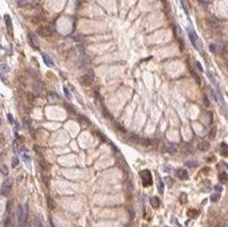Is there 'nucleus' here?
Segmentation results:
<instances>
[{
  "instance_id": "obj_1",
  "label": "nucleus",
  "mask_w": 228,
  "mask_h": 227,
  "mask_svg": "<svg viewBox=\"0 0 228 227\" xmlns=\"http://www.w3.org/2000/svg\"><path fill=\"white\" fill-rule=\"evenodd\" d=\"M17 218L20 225H23L27 222L28 219V206L27 205H19L17 209Z\"/></svg>"
},
{
  "instance_id": "obj_2",
  "label": "nucleus",
  "mask_w": 228,
  "mask_h": 227,
  "mask_svg": "<svg viewBox=\"0 0 228 227\" xmlns=\"http://www.w3.org/2000/svg\"><path fill=\"white\" fill-rule=\"evenodd\" d=\"M187 31H188V35H189V39H190V41H191V43H192V45H193L196 49H200L201 48V43H200V41H199V39H198V36H197V34H196V32L194 31L193 29H191V28H188L187 29Z\"/></svg>"
},
{
  "instance_id": "obj_3",
  "label": "nucleus",
  "mask_w": 228,
  "mask_h": 227,
  "mask_svg": "<svg viewBox=\"0 0 228 227\" xmlns=\"http://www.w3.org/2000/svg\"><path fill=\"white\" fill-rule=\"evenodd\" d=\"M140 176H141V179H142V182H143V186L144 187L151 186V183H153V177H151V173L149 172L148 170L142 171L140 173Z\"/></svg>"
},
{
  "instance_id": "obj_4",
  "label": "nucleus",
  "mask_w": 228,
  "mask_h": 227,
  "mask_svg": "<svg viewBox=\"0 0 228 227\" xmlns=\"http://www.w3.org/2000/svg\"><path fill=\"white\" fill-rule=\"evenodd\" d=\"M12 186H13V179L12 178H7L2 183V187L0 189V194L3 196H7L10 191L12 189Z\"/></svg>"
},
{
  "instance_id": "obj_5",
  "label": "nucleus",
  "mask_w": 228,
  "mask_h": 227,
  "mask_svg": "<svg viewBox=\"0 0 228 227\" xmlns=\"http://www.w3.org/2000/svg\"><path fill=\"white\" fill-rule=\"evenodd\" d=\"M37 33L42 36H48L52 33V30L49 26H41L37 28Z\"/></svg>"
},
{
  "instance_id": "obj_6",
  "label": "nucleus",
  "mask_w": 228,
  "mask_h": 227,
  "mask_svg": "<svg viewBox=\"0 0 228 227\" xmlns=\"http://www.w3.org/2000/svg\"><path fill=\"white\" fill-rule=\"evenodd\" d=\"M79 82L81 83L82 85H84V86H88V85H91L92 84V82H93V77L91 76V75H83L81 78L79 79Z\"/></svg>"
},
{
  "instance_id": "obj_7",
  "label": "nucleus",
  "mask_w": 228,
  "mask_h": 227,
  "mask_svg": "<svg viewBox=\"0 0 228 227\" xmlns=\"http://www.w3.org/2000/svg\"><path fill=\"white\" fill-rule=\"evenodd\" d=\"M4 21H5V25H7L8 32L12 35V34H13V26H12V18H11V16L9 14L4 15Z\"/></svg>"
},
{
  "instance_id": "obj_8",
  "label": "nucleus",
  "mask_w": 228,
  "mask_h": 227,
  "mask_svg": "<svg viewBox=\"0 0 228 227\" xmlns=\"http://www.w3.org/2000/svg\"><path fill=\"white\" fill-rule=\"evenodd\" d=\"M42 58H43L44 63L47 65L48 67H53V66H55V63H53L52 59L48 55H46V53H42Z\"/></svg>"
},
{
  "instance_id": "obj_9",
  "label": "nucleus",
  "mask_w": 228,
  "mask_h": 227,
  "mask_svg": "<svg viewBox=\"0 0 228 227\" xmlns=\"http://www.w3.org/2000/svg\"><path fill=\"white\" fill-rule=\"evenodd\" d=\"M29 42H30V45H31L32 47H34V48H37L39 47V41H37V39H36V36L33 34V33H31L30 32L29 33Z\"/></svg>"
},
{
  "instance_id": "obj_10",
  "label": "nucleus",
  "mask_w": 228,
  "mask_h": 227,
  "mask_svg": "<svg viewBox=\"0 0 228 227\" xmlns=\"http://www.w3.org/2000/svg\"><path fill=\"white\" fill-rule=\"evenodd\" d=\"M197 147H198V149H199V150H201V152H207L209 149V147H210V144H209V142H207V141H202V142L198 143Z\"/></svg>"
},
{
  "instance_id": "obj_11",
  "label": "nucleus",
  "mask_w": 228,
  "mask_h": 227,
  "mask_svg": "<svg viewBox=\"0 0 228 227\" xmlns=\"http://www.w3.org/2000/svg\"><path fill=\"white\" fill-rule=\"evenodd\" d=\"M177 175H178V177L180 178V179H182V180H184V179H188V178H189L188 172L185 171L184 169H179V170L177 171Z\"/></svg>"
},
{
  "instance_id": "obj_12",
  "label": "nucleus",
  "mask_w": 228,
  "mask_h": 227,
  "mask_svg": "<svg viewBox=\"0 0 228 227\" xmlns=\"http://www.w3.org/2000/svg\"><path fill=\"white\" fill-rule=\"evenodd\" d=\"M150 205H151L153 208H155V209L159 208L160 205H161V200H160V198L157 197V196H154V197H151V198H150Z\"/></svg>"
},
{
  "instance_id": "obj_13",
  "label": "nucleus",
  "mask_w": 228,
  "mask_h": 227,
  "mask_svg": "<svg viewBox=\"0 0 228 227\" xmlns=\"http://www.w3.org/2000/svg\"><path fill=\"white\" fill-rule=\"evenodd\" d=\"M127 140L129 142H131V143H140V144H141V140L142 139H140V136H137L136 134L131 133V134H129L127 136Z\"/></svg>"
},
{
  "instance_id": "obj_14",
  "label": "nucleus",
  "mask_w": 228,
  "mask_h": 227,
  "mask_svg": "<svg viewBox=\"0 0 228 227\" xmlns=\"http://www.w3.org/2000/svg\"><path fill=\"white\" fill-rule=\"evenodd\" d=\"M199 216V211L196 210V209H190V210L188 211V217L190 219H195Z\"/></svg>"
},
{
  "instance_id": "obj_15",
  "label": "nucleus",
  "mask_w": 228,
  "mask_h": 227,
  "mask_svg": "<svg viewBox=\"0 0 228 227\" xmlns=\"http://www.w3.org/2000/svg\"><path fill=\"white\" fill-rule=\"evenodd\" d=\"M220 147H221V154L223 156H228V145L226 143H221Z\"/></svg>"
},
{
  "instance_id": "obj_16",
  "label": "nucleus",
  "mask_w": 228,
  "mask_h": 227,
  "mask_svg": "<svg viewBox=\"0 0 228 227\" xmlns=\"http://www.w3.org/2000/svg\"><path fill=\"white\" fill-rule=\"evenodd\" d=\"M158 191L160 194H163L164 192V182L160 177H158Z\"/></svg>"
},
{
  "instance_id": "obj_17",
  "label": "nucleus",
  "mask_w": 228,
  "mask_h": 227,
  "mask_svg": "<svg viewBox=\"0 0 228 227\" xmlns=\"http://www.w3.org/2000/svg\"><path fill=\"white\" fill-rule=\"evenodd\" d=\"M219 179H220V181H221L222 183L227 182V181H228V174H227V173H225V172L221 173L220 176H219Z\"/></svg>"
},
{
  "instance_id": "obj_18",
  "label": "nucleus",
  "mask_w": 228,
  "mask_h": 227,
  "mask_svg": "<svg viewBox=\"0 0 228 227\" xmlns=\"http://www.w3.org/2000/svg\"><path fill=\"white\" fill-rule=\"evenodd\" d=\"M185 166H188V168H197V165H198V162H197L196 160H191V161H187V162L184 163Z\"/></svg>"
},
{
  "instance_id": "obj_19",
  "label": "nucleus",
  "mask_w": 228,
  "mask_h": 227,
  "mask_svg": "<svg viewBox=\"0 0 228 227\" xmlns=\"http://www.w3.org/2000/svg\"><path fill=\"white\" fill-rule=\"evenodd\" d=\"M175 150H176V147L174 146L173 144H171V143H169V144H166V145H165V152L173 154Z\"/></svg>"
},
{
  "instance_id": "obj_20",
  "label": "nucleus",
  "mask_w": 228,
  "mask_h": 227,
  "mask_svg": "<svg viewBox=\"0 0 228 227\" xmlns=\"http://www.w3.org/2000/svg\"><path fill=\"white\" fill-rule=\"evenodd\" d=\"M220 197H221V192H217V193H214V194H212L211 196H210V200L215 203V201H218L220 199Z\"/></svg>"
},
{
  "instance_id": "obj_21",
  "label": "nucleus",
  "mask_w": 228,
  "mask_h": 227,
  "mask_svg": "<svg viewBox=\"0 0 228 227\" xmlns=\"http://www.w3.org/2000/svg\"><path fill=\"white\" fill-rule=\"evenodd\" d=\"M47 206L49 209H51V210L55 208V201H53V199L51 197H49V196L47 197Z\"/></svg>"
},
{
  "instance_id": "obj_22",
  "label": "nucleus",
  "mask_w": 228,
  "mask_h": 227,
  "mask_svg": "<svg viewBox=\"0 0 228 227\" xmlns=\"http://www.w3.org/2000/svg\"><path fill=\"white\" fill-rule=\"evenodd\" d=\"M208 78L210 79V81H211V82H212V84H213V85H215V86H217V87L219 89V85H218V82H217V80H215V78H214V77H213V75H212L211 73H208Z\"/></svg>"
},
{
  "instance_id": "obj_23",
  "label": "nucleus",
  "mask_w": 228,
  "mask_h": 227,
  "mask_svg": "<svg viewBox=\"0 0 228 227\" xmlns=\"http://www.w3.org/2000/svg\"><path fill=\"white\" fill-rule=\"evenodd\" d=\"M48 98H49V100H51V101H58V99H59V96L57 94H55V93H49L48 94Z\"/></svg>"
},
{
  "instance_id": "obj_24",
  "label": "nucleus",
  "mask_w": 228,
  "mask_h": 227,
  "mask_svg": "<svg viewBox=\"0 0 228 227\" xmlns=\"http://www.w3.org/2000/svg\"><path fill=\"white\" fill-rule=\"evenodd\" d=\"M0 172H1L4 176H7L9 174V169L7 168V165H4V164L3 165H0Z\"/></svg>"
},
{
  "instance_id": "obj_25",
  "label": "nucleus",
  "mask_w": 228,
  "mask_h": 227,
  "mask_svg": "<svg viewBox=\"0 0 228 227\" xmlns=\"http://www.w3.org/2000/svg\"><path fill=\"white\" fill-rule=\"evenodd\" d=\"M125 188H126V190L128 191V192H131V191L133 190V186H132V183H131V181L130 180H128V181H126V184H125Z\"/></svg>"
},
{
  "instance_id": "obj_26",
  "label": "nucleus",
  "mask_w": 228,
  "mask_h": 227,
  "mask_svg": "<svg viewBox=\"0 0 228 227\" xmlns=\"http://www.w3.org/2000/svg\"><path fill=\"white\" fill-rule=\"evenodd\" d=\"M9 70L10 69H9V66H8L7 64H1V65H0V71H1V73L7 74Z\"/></svg>"
},
{
  "instance_id": "obj_27",
  "label": "nucleus",
  "mask_w": 228,
  "mask_h": 227,
  "mask_svg": "<svg viewBox=\"0 0 228 227\" xmlns=\"http://www.w3.org/2000/svg\"><path fill=\"white\" fill-rule=\"evenodd\" d=\"M115 129L117 131H119V132H122V133H126V129L122 126L121 124H115Z\"/></svg>"
},
{
  "instance_id": "obj_28",
  "label": "nucleus",
  "mask_w": 228,
  "mask_h": 227,
  "mask_svg": "<svg viewBox=\"0 0 228 227\" xmlns=\"http://www.w3.org/2000/svg\"><path fill=\"white\" fill-rule=\"evenodd\" d=\"M181 4H182V8H183V10L185 11V13H188V10H189V3H188V0H181Z\"/></svg>"
},
{
  "instance_id": "obj_29",
  "label": "nucleus",
  "mask_w": 228,
  "mask_h": 227,
  "mask_svg": "<svg viewBox=\"0 0 228 227\" xmlns=\"http://www.w3.org/2000/svg\"><path fill=\"white\" fill-rule=\"evenodd\" d=\"M222 55H228V43H225L222 46Z\"/></svg>"
},
{
  "instance_id": "obj_30",
  "label": "nucleus",
  "mask_w": 228,
  "mask_h": 227,
  "mask_svg": "<svg viewBox=\"0 0 228 227\" xmlns=\"http://www.w3.org/2000/svg\"><path fill=\"white\" fill-rule=\"evenodd\" d=\"M18 164H19V159L17 157H14L12 159V168H16Z\"/></svg>"
},
{
  "instance_id": "obj_31",
  "label": "nucleus",
  "mask_w": 228,
  "mask_h": 227,
  "mask_svg": "<svg viewBox=\"0 0 228 227\" xmlns=\"http://www.w3.org/2000/svg\"><path fill=\"white\" fill-rule=\"evenodd\" d=\"M63 90H64V94H65V96H66V98L67 99H71V95H70V92L68 91V89L66 86H64Z\"/></svg>"
},
{
  "instance_id": "obj_32",
  "label": "nucleus",
  "mask_w": 228,
  "mask_h": 227,
  "mask_svg": "<svg viewBox=\"0 0 228 227\" xmlns=\"http://www.w3.org/2000/svg\"><path fill=\"white\" fill-rule=\"evenodd\" d=\"M209 48H210V50H211L213 53H215V52L218 51V47H217V45H215V44H210Z\"/></svg>"
},
{
  "instance_id": "obj_33",
  "label": "nucleus",
  "mask_w": 228,
  "mask_h": 227,
  "mask_svg": "<svg viewBox=\"0 0 228 227\" xmlns=\"http://www.w3.org/2000/svg\"><path fill=\"white\" fill-rule=\"evenodd\" d=\"M103 112H104V115H105V117L106 118H109V119H112V115L110 114L109 112H108L106 109H103Z\"/></svg>"
},
{
  "instance_id": "obj_34",
  "label": "nucleus",
  "mask_w": 228,
  "mask_h": 227,
  "mask_svg": "<svg viewBox=\"0 0 228 227\" xmlns=\"http://www.w3.org/2000/svg\"><path fill=\"white\" fill-rule=\"evenodd\" d=\"M179 199H180L181 204H185V203H187V195H185V194H181L180 195V198H179Z\"/></svg>"
},
{
  "instance_id": "obj_35",
  "label": "nucleus",
  "mask_w": 228,
  "mask_h": 227,
  "mask_svg": "<svg viewBox=\"0 0 228 227\" xmlns=\"http://www.w3.org/2000/svg\"><path fill=\"white\" fill-rule=\"evenodd\" d=\"M97 136H98V138H99L101 141H107V138H106V136H105L103 133L100 132V131H98V132H97Z\"/></svg>"
},
{
  "instance_id": "obj_36",
  "label": "nucleus",
  "mask_w": 228,
  "mask_h": 227,
  "mask_svg": "<svg viewBox=\"0 0 228 227\" xmlns=\"http://www.w3.org/2000/svg\"><path fill=\"white\" fill-rule=\"evenodd\" d=\"M33 225H35V226H43V223L41 222V219L37 218L36 221H35V222H33Z\"/></svg>"
},
{
  "instance_id": "obj_37",
  "label": "nucleus",
  "mask_w": 228,
  "mask_h": 227,
  "mask_svg": "<svg viewBox=\"0 0 228 227\" xmlns=\"http://www.w3.org/2000/svg\"><path fill=\"white\" fill-rule=\"evenodd\" d=\"M7 117H8V121H9L10 124H13L14 123V118H13V115H12V114H10V113H9V114L7 115Z\"/></svg>"
},
{
  "instance_id": "obj_38",
  "label": "nucleus",
  "mask_w": 228,
  "mask_h": 227,
  "mask_svg": "<svg viewBox=\"0 0 228 227\" xmlns=\"http://www.w3.org/2000/svg\"><path fill=\"white\" fill-rule=\"evenodd\" d=\"M12 206H13V203H12V201H9V203H8V206H7V212H8V213L11 212Z\"/></svg>"
},
{
  "instance_id": "obj_39",
  "label": "nucleus",
  "mask_w": 228,
  "mask_h": 227,
  "mask_svg": "<svg viewBox=\"0 0 228 227\" xmlns=\"http://www.w3.org/2000/svg\"><path fill=\"white\" fill-rule=\"evenodd\" d=\"M3 144H4V135L0 133V147L3 146Z\"/></svg>"
},
{
  "instance_id": "obj_40",
  "label": "nucleus",
  "mask_w": 228,
  "mask_h": 227,
  "mask_svg": "<svg viewBox=\"0 0 228 227\" xmlns=\"http://www.w3.org/2000/svg\"><path fill=\"white\" fill-rule=\"evenodd\" d=\"M196 66H197V68H198V69H199V70L201 71V73H202V71H204V68H202L201 64H200L199 62H196Z\"/></svg>"
},
{
  "instance_id": "obj_41",
  "label": "nucleus",
  "mask_w": 228,
  "mask_h": 227,
  "mask_svg": "<svg viewBox=\"0 0 228 227\" xmlns=\"http://www.w3.org/2000/svg\"><path fill=\"white\" fill-rule=\"evenodd\" d=\"M23 160H25V162L30 163V157L27 156V155H23Z\"/></svg>"
},
{
  "instance_id": "obj_42",
  "label": "nucleus",
  "mask_w": 228,
  "mask_h": 227,
  "mask_svg": "<svg viewBox=\"0 0 228 227\" xmlns=\"http://www.w3.org/2000/svg\"><path fill=\"white\" fill-rule=\"evenodd\" d=\"M214 189L218 191V192H222V191H223V188H222L221 186H215L214 187Z\"/></svg>"
},
{
  "instance_id": "obj_43",
  "label": "nucleus",
  "mask_w": 228,
  "mask_h": 227,
  "mask_svg": "<svg viewBox=\"0 0 228 227\" xmlns=\"http://www.w3.org/2000/svg\"><path fill=\"white\" fill-rule=\"evenodd\" d=\"M204 101H205V105H206V106L208 107V106H209V100H208V98H207L206 96L204 97Z\"/></svg>"
},
{
  "instance_id": "obj_44",
  "label": "nucleus",
  "mask_w": 228,
  "mask_h": 227,
  "mask_svg": "<svg viewBox=\"0 0 228 227\" xmlns=\"http://www.w3.org/2000/svg\"><path fill=\"white\" fill-rule=\"evenodd\" d=\"M66 109H67L68 111H70L71 113H74V112H75V110L71 109V107H70V106H67V105H66Z\"/></svg>"
},
{
  "instance_id": "obj_45",
  "label": "nucleus",
  "mask_w": 228,
  "mask_h": 227,
  "mask_svg": "<svg viewBox=\"0 0 228 227\" xmlns=\"http://www.w3.org/2000/svg\"><path fill=\"white\" fill-rule=\"evenodd\" d=\"M214 132H215V128H213L212 131H211V138H213V136H214Z\"/></svg>"
},
{
  "instance_id": "obj_46",
  "label": "nucleus",
  "mask_w": 228,
  "mask_h": 227,
  "mask_svg": "<svg viewBox=\"0 0 228 227\" xmlns=\"http://www.w3.org/2000/svg\"><path fill=\"white\" fill-rule=\"evenodd\" d=\"M0 125H1V118H0Z\"/></svg>"
},
{
  "instance_id": "obj_47",
  "label": "nucleus",
  "mask_w": 228,
  "mask_h": 227,
  "mask_svg": "<svg viewBox=\"0 0 228 227\" xmlns=\"http://www.w3.org/2000/svg\"><path fill=\"white\" fill-rule=\"evenodd\" d=\"M227 67H228V61H227Z\"/></svg>"
}]
</instances>
